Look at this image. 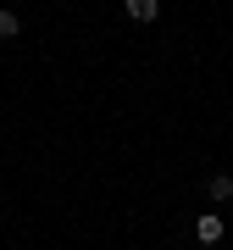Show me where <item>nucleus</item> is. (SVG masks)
I'll return each mask as SVG.
<instances>
[{
  "label": "nucleus",
  "mask_w": 233,
  "mask_h": 250,
  "mask_svg": "<svg viewBox=\"0 0 233 250\" xmlns=\"http://www.w3.org/2000/svg\"><path fill=\"white\" fill-rule=\"evenodd\" d=\"M22 34V22H17V11H0V39H17Z\"/></svg>",
  "instance_id": "nucleus-4"
},
{
  "label": "nucleus",
  "mask_w": 233,
  "mask_h": 250,
  "mask_svg": "<svg viewBox=\"0 0 233 250\" xmlns=\"http://www.w3.org/2000/svg\"><path fill=\"white\" fill-rule=\"evenodd\" d=\"M194 239L200 245H216V239H222V217H194Z\"/></svg>",
  "instance_id": "nucleus-1"
},
{
  "label": "nucleus",
  "mask_w": 233,
  "mask_h": 250,
  "mask_svg": "<svg viewBox=\"0 0 233 250\" xmlns=\"http://www.w3.org/2000/svg\"><path fill=\"white\" fill-rule=\"evenodd\" d=\"M206 195H211L216 206H222V200H233V178H228V172H211V178H206Z\"/></svg>",
  "instance_id": "nucleus-2"
},
{
  "label": "nucleus",
  "mask_w": 233,
  "mask_h": 250,
  "mask_svg": "<svg viewBox=\"0 0 233 250\" xmlns=\"http://www.w3.org/2000/svg\"><path fill=\"white\" fill-rule=\"evenodd\" d=\"M128 17L134 22H155L161 17V0H128Z\"/></svg>",
  "instance_id": "nucleus-3"
}]
</instances>
